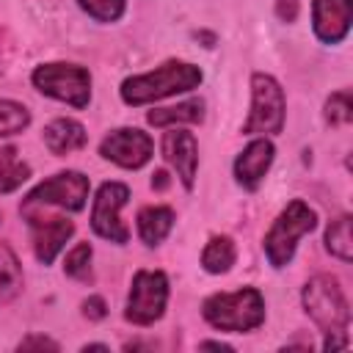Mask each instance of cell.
Here are the masks:
<instances>
[{
    "label": "cell",
    "instance_id": "obj_1",
    "mask_svg": "<svg viewBox=\"0 0 353 353\" xmlns=\"http://www.w3.org/2000/svg\"><path fill=\"white\" fill-rule=\"evenodd\" d=\"M306 314L317 323V328L325 334V350H342L347 347V323H350V309L345 301V292L334 276H314L306 281L301 292Z\"/></svg>",
    "mask_w": 353,
    "mask_h": 353
},
{
    "label": "cell",
    "instance_id": "obj_2",
    "mask_svg": "<svg viewBox=\"0 0 353 353\" xmlns=\"http://www.w3.org/2000/svg\"><path fill=\"white\" fill-rule=\"evenodd\" d=\"M201 83V69L185 61H165L152 72L143 74H132L121 83V99L132 108L138 105H149L157 102L163 97L171 94H182V91H193Z\"/></svg>",
    "mask_w": 353,
    "mask_h": 353
},
{
    "label": "cell",
    "instance_id": "obj_3",
    "mask_svg": "<svg viewBox=\"0 0 353 353\" xmlns=\"http://www.w3.org/2000/svg\"><path fill=\"white\" fill-rule=\"evenodd\" d=\"M204 320L218 331H254L265 320V298L259 290L245 287L237 292H215L201 306Z\"/></svg>",
    "mask_w": 353,
    "mask_h": 353
},
{
    "label": "cell",
    "instance_id": "obj_4",
    "mask_svg": "<svg viewBox=\"0 0 353 353\" xmlns=\"http://www.w3.org/2000/svg\"><path fill=\"white\" fill-rule=\"evenodd\" d=\"M317 226V215H314V210L306 204V201H290L281 212H279V218L273 221V226L268 229V234H265V254H268V259H270V265L273 268H284V265H290V259H292V254H295V248H298V240L306 234V232H312Z\"/></svg>",
    "mask_w": 353,
    "mask_h": 353
},
{
    "label": "cell",
    "instance_id": "obj_5",
    "mask_svg": "<svg viewBox=\"0 0 353 353\" xmlns=\"http://www.w3.org/2000/svg\"><path fill=\"white\" fill-rule=\"evenodd\" d=\"M284 91L276 83V77L256 72L251 77V110L243 124L245 135H276L284 127Z\"/></svg>",
    "mask_w": 353,
    "mask_h": 353
},
{
    "label": "cell",
    "instance_id": "obj_6",
    "mask_svg": "<svg viewBox=\"0 0 353 353\" xmlns=\"http://www.w3.org/2000/svg\"><path fill=\"white\" fill-rule=\"evenodd\" d=\"M33 85L72 108H85L91 99V74L77 63H41L33 72Z\"/></svg>",
    "mask_w": 353,
    "mask_h": 353
},
{
    "label": "cell",
    "instance_id": "obj_7",
    "mask_svg": "<svg viewBox=\"0 0 353 353\" xmlns=\"http://www.w3.org/2000/svg\"><path fill=\"white\" fill-rule=\"evenodd\" d=\"M168 301V279L163 270H138L132 276L124 317L135 325H152L163 317Z\"/></svg>",
    "mask_w": 353,
    "mask_h": 353
},
{
    "label": "cell",
    "instance_id": "obj_8",
    "mask_svg": "<svg viewBox=\"0 0 353 353\" xmlns=\"http://www.w3.org/2000/svg\"><path fill=\"white\" fill-rule=\"evenodd\" d=\"M88 199V176L80 171H61L50 179H44L41 185H36L25 199H22V210H33V207H61L69 212H77L85 207Z\"/></svg>",
    "mask_w": 353,
    "mask_h": 353
},
{
    "label": "cell",
    "instance_id": "obj_9",
    "mask_svg": "<svg viewBox=\"0 0 353 353\" xmlns=\"http://www.w3.org/2000/svg\"><path fill=\"white\" fill-rule=\"evenodd\" d=\"M127 199H130V188L124 182H105L97 190L94 210H91V229L99 237L119 243V245L130 240V229L119 221V210L127 204Z\"/></svg>",
    "mask_w": 353,
    "mask_h": 353
},
{
    "label": "cell",
    "instance_id": "obj_10",
    "mask_svg": "<svg viewBox=\"0 0 353 353\" xmlns=\"http://www.w3.org/2000/svg\"><path fill=\"white\" fill-rule=\"evenodd\" d=\"M152 138L138 127H121L102 138L99 154L121 168H141L152 157Z\"/></svg>",
    "mask_w": 353,
    "mask_h": 353
},
{
    "label": "cell",
    "instance_id": "obj_11",
    "mask_svg": "<svg viewBox=\"0 0 353 353\" xmlns=\"http://www.w3.org/2000/svg\"><path fill=\"white\" fill-rule=\"evenodd\" d=\"M30 223V234H33V251H36V259L41 265H50L58 251L66 245V240L74 234V223L61 218V215H52V218H41L36 215L33 210L30 212H22Z\"/></svg>",
    "mask_w": 353,
    "mask_h": 353
},
{
    "label": "cell",
    "instance_id": "obj_12",
    "mask_svg": "<svg viewBox=\"0 0 353 353\" xmlns=\"http://www.w3.org/2000/svg\"><path fill=\"white\" fill-rule=\"evenodd\" d=\"M163 157L168 160V165L176 171L179 182L190 190L196 182V168H199V146L193 132L188 130H171L163 135Z\"/></svg>",
    "mask_w": 353,
    "mask_h": 353
},
{
    "label": "cell",
    "instance_id": "obj_13",
    "mask_svg": "<svg viewBox=\"0 0 353 353\" xmlns=\"http://www.w3.org/2000/svg\"><path fill=\"white\" fill-rule=\"evenodd\" d=\"M350 0H314L312 3V28L314 36L325 44H339L350 30Z\"/></svg>",
    "mask_w": 353,
    "mask_h": 353
},
{
    "label": "cell",
    "instance_id": "obj_14",
    "mask_svg": "<svg viewBox=\"0 0 353 353\" xmlns=\"http://www.w3.org/2000/svg\"><path fill=\"white\" fill-rule=\"evenodd\" d=\"M273 154H276V149H273V143H270L268 138L251 141V143L237 154V160H234V179H237L245 190H256L259 182L265 179L270 163H273Z\"/></svg>",
    "mask_w": 353,
    "mask_h": 353
},
{
    "label": "cell",
    "instance_id": "obj_15",
    "mask_svg": "<svg viewBox=\"0 0 353 353\" xmlns=\"http://www.w3.org/2000/svg\"><path fill=\"white\" fill-rule=\"evenodd\" d=\"M88 141L85 135V127L74 119H55L44 127V143L52 154L63 157V154H72L77 149H83Z\"/></svg>",
    "mask_w": 353,
    "mask_h": 353
},
{
    "label": "cell",
    "instance_id": "obj_16",
    "mask_svg": "<svg viewBox=\"0 0 353 353\" xmlns=\"http://www.w3.org/2000/svg\"><path fill=\"white\" fill-rule=\"evenodd\" d=\"M171 226H174V210L171 207L154 204V207H143L138 212V234L146 245H160L168 237Z\"/></svg>",
    "mask_w": 353,
    "mask_h": 353
},
{
    "label": "cell",
    "instance_id": "obj_17",
    "mask_svg": "<svg viewBox=\"0 0 353 353\" xmlns=\"http://www.w3.org/2000/svg\"><path fill=\"white\" fill-rule=\"evenodd\" d=\"M22 292V265L14 248L0 240V303H11Z\"/></svg>",
    "mask_w": 353,
    "mask_h": 353
},
{
    "label": "cell",
    "instance_id": "obj_18",
    "mask_svg": "<svg viewBox=\"0 0 353 353\" xmlns=\"http://www.w3.org/2000/svg\"><path fill=\"white\" fill-rule=\"evenodd\" d=\"M149 124L154 127H171V124H196L204 119V102L201 99H188V102H179L174 108H154L149 110Z\"/></svg>",
    "mask_w": 353,
    "mask_h": 353
},
{
    "label": "cell",
    "instance_id": "obj_19",
    "mask_svg": "<svg viewBox=\"0 0 353 353\" xmlns=\"http://www.w3.org/2000/svg\"><path fill=\"white\" fill-rule=\"evenodd\" d=\"M237 259V248L232 243V237L226 234H215L210 237V243L201 251V265L207 273H226Z\"/></svg>",
    "mask_w": 353,
    "mask_h": 353
},
{
    "label": "cell",
    "instance_id": "obj_20",
    "mask_svg": "<svg viewBox=\"0 0 353 353\" xmlns=\"http://www.w3.org/2000/svg\"><path fill=\"white\" fill-rule=\"evenodd\" d=\"M28 176H30V165L19 157V152L14 146H3L0 149V193L17 190Z\"/></svg>",
    "mask_w": 353,
    "mask_h": 353
},
{
    "label": "cell",
    "instance_id": "obj_21",
    "mask_svg": "<svg viewBox=\"0 0 353 353\" xmlns=\"http://www.w3.org/2000/svg\"><path fill=\"white\" fill-rule=\"evenodd\" d=\"M325 248L342 262L353 259V237H350V215H339L325 229Z\"/></svg>",
    "mask_w": 353,
    "mask_h": 353
},
{
    "label": "cell",
    "instance_id": "obj_22",
    "mask_svg": "<svg viewBox=\"0 0 353 353\" xmlns=\"http://www.w3.org/2000/svg\"><path fill=\"white\" fill-rule=\"evenodd\" d=\"M30 124V113L25 105L0 99V135H17Z\"/></svg>",
    "mask_w": 353,
    "mask_h": 353
},
{
    "label": "cell",
    "instance_id": "obj_23",
    "mask_svg": "<svg viewBox=\"0 0 353 353\" xmlns=\"http://www.w3.org/2000/svg\"><path fill=\"white\" fill-rule=\"evenodd\" d=\"M91 245L88 243H77L69 254H66V259H63V273L66 276H72V279H77V281H88L91 279Z\"/></svg>",
    "mask_w": 353,
    "mask_h": 353
},
{
    "label": "cell",
    "instance_id": "obj_24",
    "mask_svg": "<svg viewBox=\"0 0 353 353\" xmlns=\"http://www.w3.org/2000/svg\"><path fill=\"white\" fill-rule=\"evenodd\" d=\"M77 6L97 22H116L124 14L127 0H77Z\"/></svg>",
    "mask_w": 353,
    "mask_h": 353
},
{
    "label": "cell",
    "instance_id": "obj_25",
    "mask_svg": "<svg viewBox=\"0 0 353 353\" xmlns=\"http://www.w3.org/2000/svg\"><path fill=\"white\" fill-rule=\"evenodd\" d=\"M353 119V102H350V91H336L328 97L325 102V121L339 127V124H350Z\"/></svg>",
    "mask_w": 353,
    "mask_h": 353
},
{
    "label": "cell",
    "instance_id": "obj_26",
    "mask_svg": "<svg viewBox=\"0 0 353 353\" xmlns=\"http://www.w3.org/2000/svg\"><path fill=\"white\" fill-rule=\"evenodd\" d=\"M83 314H85L88 320H102V317L108 314V309H105V301H102L99 295H91V298H85V301H83Z\"/></svg>",
    "mask_w": 353,
    "mask_h": 353
},
{
    "label": "cell",
    "instance_id": "obj_27",
    "mask_svg": "<svg viewBox=\"0 0 353 353\" xmlns=\"http://www.w3.org/2000/svg\"><path fill=\"white\" fill-rule=\"evenodd\" d=\"M28 347H41V350H58V342L47 339V336H25L19 342V350H28Z\"/></svg>",
    "mask_w": 353,
    "mask_h": 353
},
{
    "label": "cell",
    "instance_id": "obj_28",
    "mask_svg": "<svg viewBox=\"0 0 353 353\" xmlns=\"http://www.w3.org/2000/svg\"><path fill=\"white\" fill-rule=\"evenodd\" d=\"M276 11H279V17H281V19L292 22V19L298 17V0H279Z\"/></svg>",
    "mask_w": 353,
    "mask_h": 353
},
{
    "label": "cell",
    "instance_id": "obj_29",
    "mask_svg": "<svg viewBox=\"0 0 353 353\" xmlns=\"http://www.w3.org/2000/svg\"><path fill=\"white\" fill-rule=\"evenodd\" d=\"M168 185V174L165 171H157L154 176H152V188H157V190H163Z\"/></svg>",
    "mask_w": 353,
    "mask_h": 353
},
{
    "label": "cell",
    "instance_id": "obj_30",
    "mask_svg": "<svg viewBox=\"0 0 353 353\" xmlns=\"http://www.w3.org/2000/svg\"><path fill=\"white\" fill-rule=\"evenodd\" d=\"M201 347H210V350H232V347L223 345V342H201Z\"/></svg>",
    "mask_w": 353,
    "mask_h": 353
},
{
    "label": "cell",
    "instance_id": "obj_31",
    "mask_svg": "<svg viewBox=\"0 0 353 353\" xmlns=\"http://www.w3.org/2000/svg\"><path fill=\"white\" fill-rule=\"evenodd\" d=\"M83 350H108V345H83Z\"/></svg>",
    "mask_w": 353,
    "mask_h": 353
}]
</instances>
